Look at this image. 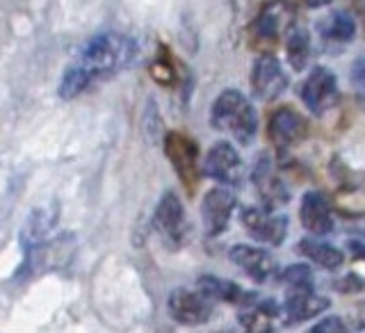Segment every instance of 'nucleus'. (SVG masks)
<instances>
[{
	"mask_svg": "<svg viewBox=\"0 0 365 333\" xmlns=\"http://www.w3.org/2000/svg\"><path fill=\"white\" fill-rule=\"evenodd\" d=\"M285 53H288V62L294 71H304L308 60H311V37H308L306 28L292 26L285 34Z\"/></svg>",
	"mask_w": 365,
	"mask_h": 333,
	"instance_id": "nucleus-20",
	"label": "nucleus"
},
{
	"mask_svg": "<svg viewBox=\"0 0 365 333\" xmlns=\"http://www.w3.org/2000/svg\"><path fill=\"white\" fill-rule=\"evenodd\" d=\"M151 73H153L158 85H163V87H174L176 85V80H178L176 64H174V57H171L169 48H165V46H160V48H158V55H155V60L151 64Z\"/></svg>",
	"mask_w": 365,
	"mask_h": 333,
	"instance_id": "nucleus-23",
	"label": "nucleus"
},
{
	"mask_svg": "<svg viewBox=\"0 0 365 333\" xmlns=\"http://www.w3.org/2000/svg\"><path fill=\"white\" fill-rule=\"evenodd\" d=\"M297 7L290 0H269L251 23V39L260 48H274L294 26Z\"/></svg>",
	"mask_w": 365,
	"mask_h": 333,
	"instance_id": "nucleus-3",
	"label": "nucleus"
},
{
	"mask_svg": "<svg viewBox=\"0 0 365 333\" xmlns=\"http://www.w3.org/2000/svg\"><path fill=\"white\" fill-rule=\"evenodd\" d=\"M345 329H347L345 322L338 317H327V319H322V322L313 324V331H345Z\"/></svg>",
	"mask_w": 365,
	"mask_h": 333,
	"instance_id": "nucleus-28",
	"label": "nucleus"
},
{
	"mask_svg": "<svg viewBox=\"0 0 365 333\" xmlns=\"http://www.w3.org/2000/svg\"><path fill=\"white\" fill-rule=\"evenodd\" d=\"M167 308L171 317L180 324L187 327H199L203 322H208L212 315V299L205 297L199 288L197 290H185L178 288L169 294Z\"/></svg>",
	"mask_w": 365,
	"mask_h": 333,
	"instance_id": "nucleus-6",
	"label": "nucleus"
},
{
	"mask_svg": "<svg viewBox=\"0 0 365 333\" xmlns=\"http://www.w3.org/2000/svg\"><path fill=\"white\" fill-rule=\"evenodd\" d=\"M349 254L356 260H365V242H359V240H351L349 242Z\"/></svg>",
	"mask_w": 365,
	"mask_h": 333,
	"instance_id": "nucleus-29",
	"label": "nucleus"
},
{
	"mask_svg": "<svg viewBox=\"0 0 365 333\" xmlns=\"http://www.w3.org/2000/svg\"><path fill=\"white\" fill-rule=\"evenodd\" d=\"M57 217H60V208H55V205H41V208L32 210V215L21 228V245L26 249V254L32 249L43 247V242L55 228Z\"/></svg>",
	"mask_w": 365,
	"mask_h": 333,
	"instance_id": "nucleus-17",
	"label": "nucleus"
},
{
	"mask_svg": "<svg viewBox=\"0 0 365 333\" xmlns=\"http://www.w3.org/2000/svg\"><path fill=\"white\" fill-rule=\"evenodd\" d=\"M304 3L308 5V7H324V5H331L334 0H304Z\"/></svg>",
	"mask_w": 365,
	"mask_h": 333,
	"instance_id": "nucleus-30",
	"label": "nucleus"
},
{
	"mask_svg": "<svg viewBox=\"0 0 365 333\" xmlns=\"http://www.w3.org/2000/svg\"><path fill=\"white\" fill-rule=\"evenodd\" d=\"M155 228L160 231V235L165 237V242L171 249H178L182 242H185V210H182V203L178 199L176 192H167L158 203L155 210Z\"/></svg>",
	"mask_w": 365,
	"mask_h": 333,
	"instance_id": "nucleus-10",
	"label": "nucleus"
},
{
	"mask_svg": "<svg viewBox=\"0 0 365 333\" xmlns=\"http://www.w3.org/2000/svg\"><path fill=\"white\" fill-rule=\"evenodd\" d=\"M197 288L205 297H210L212 302H228V304H240V306L256 304V294L254 292L240 288V285L233 283V281L217 279V277H212V274H203V277H199Z\"/></svg>",
	"mask_w": 365,
	"mask_h": 333,
	"instance_id": "nucleus-18",
	"label": "nucleus"
},
{
	"mask_svg": "<svg viewBox=\"0 0 365 333\" xmlns=\"http://www.w3.org/2000/svg\"><path fill=\"white\" fill-rule=\"evenodd\" d=\"M297 251L322 270H338L342 262H345V254H342L338 247L322 242V240L304 237L302 242L297 245Z\"/></svg>",
	"mask_w": 365,
	"mask_h": 333,
	"instance_id": "nucleus-19",
	"label": "nucleus"
},
{
	"mask_svg": "<svg viewBox=\"0 0 365 333\" xmlns=\"http://www.w3.org/2000/svg\"><path fill=\"white\" fill-rule=\"evenodd\" d=\"M285 87H288V76H285L277 57H258L254 68H251V89H254V94L260 101H274L283 94Z\"/></svg>",
	"mask_w": 365,
	"mask_h": 333,
	"instance_id": "nucleus-12",
	"label": "nucleus"
},
{
	"mask_svg": "<svg viewBox=\"0 0 365 333\" xmlns=\"http://www.w3.org/2000/svg\"><path fill=\"white\" fill-rule=\"evenodd\" d=\"M135 57H137V46L130 37L119 32H103L91 37L83 46V51H80L73 64L83 68L91 80H96L123 71L125 66H130L135 62Z\"/></svg>",
	"mask_w": 365,
	"mask_h": 333,
	"instance_id": "nucleus-1",
	"label": "nucleus"
},
{
	"mask_svg": "<svg viewBox=\"0 0 365 333\" xmlns=\"http://www.w3.org/2000/svg\"><path fill=\"white\" fill-rule=\"evenodd\" d=\"M165 155L174 167L176 176L180 178L182 185L187 188L192 194L197 190L199 180H201V153H199V144L192 140L187 133L180 130H169L165 135Z\"/></svg>",
	"mask_w": 365,
	"mask_h": 333,
	"instance_id": "nucleus-4",
	"label": "nucleus"
},
{
	"mask_svg": "<svg viewBox=\"0 0 365 333\" xmlns=\"http://www.w3.org/2000/svg\"><path fill=\"white\" fill-rule=\"evenodd\" d=\"M349 80H351L354 94H356V98L365 106V57H359V60L351 64Z\"/></svg>",
	"mask_w": 365,
	"mask_h": 333,
	"instance_id": "nucleus-26",
	"label": "nucleus"
},
{
	"mask_svg": "<svg viewBox=\"0 0 365 333\" xmlns=\"http://www.w3.org/2000/svg\"><path fill=\"white\" fill-rule=\"evenodd\" d=\"M212 128L231 133L240 144H251L258 135V114L251 101L237 89H224L210 110Z\"/></svg>",
	"mask_w": 365,
	"mask_h": 333,
	"instance_id": "nucleus-2",
	"label": "nucleus"
},
{
	"mask_svg": "<svg viewBox=\"0 0 365 333\" xmlns=\"http://www.w3.org/2000/svg\"><path fill=\"white\" fill-rule=\"evenodd\" d=\"M228 258L233 260V265L242 270L247 277L254 281L262 283L272 279L277 274V262H274L272 254L260 247H251V245H235L228 251Z\"/></svg>",
	"mask_w": 365,
	"mask_h": 333,
	"instance_id": "nucleus-14",
	"label": "nucleus"
},
{
	"mask_svg": "<svg viewBox=\"0 0 365 333\" xmlns=\"http://www.w3.org/2000/svg\"><path fill=\"white\" fill-rule=\"evenodd\" d=\"M322 37L327 41H338V43H347L354 39L356 34V23L347 14V11H334L329 19L322 21Z\"/></svg>",
	"mask_w": 365,
	"mask_h": 333,
	"instance_id": "nucleus-21",
	"label": "nucleus"
},
{
	"mask_svg": "<svg viewBox=\"0 0 365 333\" xmlns=\"http://www.w3.org/2000/svg\"><path fill=\"white\" fill-rule=\"evenodd\" d=\"M91 85V78L80 68L78 64H71L64 71V78H62V83H60V96L64 101L68 98H76L80 96L83 91Z\"/></svg>",
	"mask_w": 365,
	"mask_h": 333,
	"instance_id": "nucleus-24",
	"label": "nucleus"
},
{
	"mask_svg": "<svg viewBox=\"0 0 365 333\" xmlns=\"http://www.w3.org/2000/svg\"><path fill=\"white\" fill-rule=\"evenodd\" d=\"M329 306L331 302L327 297H319L313 292V285H292L283 304L285 324H302L306 319L324 313Z\"/></svg>",
	"mask_w": 365,
	"mask_h": 333,
	"instance_id": "nucleus-11",
	"label": "nucleus"
},
{
	"mask_svg": "<svg viewBox=\"0 0 365 333\" xmlns=\"http://www.w3.org/2000/svg\"><path fill=\"white\" fill-rule=\"evenodd\" d=\"M359 313H361V315H359L361 319H359V324H356V327H359V329H363V327H365V304L361 306V311H359Z\"/></svg>",
	"mask_w": 365,
	"mask_h": 333,
	"instance_id": "nucleus-32",
	"label": "nucleus"
},
{
	"mask_svg": "<svg viewBox=\"0 0 365 333\" xmlns=\"http://www.w3.org/2000/svg\"><path fill=\"white\" fill-rule=\"evenodd\" d=\"M299 222L313 235H327L334 231V215H331V205L324 194L319 192L304 194L299 205Z\"/></svg>",
	"mask_w": 365,
	"mask_h": 333,
	"instance_id": "nucleus-15",
	"label": "nucleus"
},
{
	"mask_svg": "<svg viewBox=\"0 0 365 333\" xmlns=\"http://www.w3.org/2000/svg\"><path fill=\"white\" fill-rule=\"evenodd\" d=\"M304 106L313 114H324L338 103V80L327 66H315L299 89Z\"/></svg>",
	"mask_w": 365,
	"mask_h": 333,
	"instance_id": "nucleus-5",
	"label": "nucleus"
},
{
	"mask_svg": "<svg viewBox=\"0 0 365 333\" xmlns=\"http://www.w3.org/2000/svg\"><path fill=\"white\" fill-rule=\"evenodd\" d=\"M354 7H356V11H359V16L365 21V0H354Z\"/></svg>",
	"mask_w": 365,
	"mask_h": 333,
	"instance_id": "nucleus-31",
	"label": "nucleus"
},
{
	"mask_svg": "<svg viewBox=\"0 0 365 333\" xmlns=\"http://www.w3.org/2000/svg\"><path fill=\"white\" fill-rule=\"evenodd\" d=\"M203 174L222 185H237L242 178V158L231 142H215L203 160Z\"/></svg>",
	"mask_w": 365,
	"mask_h": 333,
	"instance_id": "nucleus-7",
	"label": "nucleus"
},
{
	"mask_svg": "<svg viewBox=\"0 0 365 333\" xmlns=\"http://www.w3.org/2000/svg\"><path fill=\"white\" fill-rule=\"evenodd\" d=\"M279 315V306L274 302H262L254 311L237 315V322L247 331H269L274 327V317Z\"/></svg>",
	"mask_w": 365,
	"mask_h": 333,
	"instance_id": "nucleus-22",
	"label": "nucleus"
},
{
	"mask_svg": "<svg viewBox=\"0 0 365 333\" xmlns=\"http://www.w3.org/2000/svg\"><path fill=\"white\" fill-rule=\"evenodd\" d=\"M336 288L340 292H361L365 288V281L361 277H356V274H347V277L336 281Z\"/></svg>",
	"mask_w": 365,
	"mask_h": 333,
	"instance_id": "nucleus-27",
	"label": "nucleus"
},
{
	"mask_svg": "<svg viewBox=\"0 0 365 333\" xmlns=\"http://www.w3.org/2000/svg\"><path fill=\"white\" fill-rule=\"evenodd\" d=\"M245 231L256 240V242L281 247L285 235H288V220L285 217L272 215L267 208H245L242 210Z\"/></svg>",
	"mask_w": 365,
	"mask_h": 333,
	"instance_id": "nucleus-9",
	"label": "nucleus"
},
{
	"mask_svg": "<svg viewBox=\"0 0 365 333\" xmlns=\"http://www.w3.org/2000/svg\"><path fill=\"white\" fill-rule=\"evenodd\" d=\"M308 133V121L304 114L292 108H279L269 117V140L277 148H288L297 142H302Z\"/></svg>",
	"mask_w": 365,
	"mask_h": 333,
	"instance_id": "nucleus-13",
	"label": "nucleus"
},
{
	"mask_svg": "<svg viewBox=\"0 0 365 333\" xmlns=\"http://www.w3.org/2000/svg\"><path fill=\"white\" fill-rule=\"evenodd\" d=\"M231 185H220L212 188L210 192H205L203 205H201V222L203 231L208 237H217L226 231L231 215L235 210V194L228 190Z\"/></svg>",
	"mask_w": 365,
	"mask_h": 333,
	"instance_id": "nucleus-8",
	"label": "nucleus"
},
{
	"mask_svg": "<svg viewBox=\"0 0 365 333\" xmlns=\"http://www.w3.org/2000/svg\"><path fill=\"white\" fill-rule=\"evenodd\" d=\"M254 183L258 190V197L262 201V208L274 210L277 205H283L288 201V190L274 174V167L267 155H260L254 165Z\"/></svg>",
	"mask_w": 365,
	"mask_h": 333,
	"instance_id": "nucleus-16",
	"label": "nucleus"
},
{
	"mask_svg": "<svg viewBox=\"0 0 365 333\" xmlns=\"http://www.w3.org/2000/svg\"><path fill=\"white\" fill-rule=\"evenodd\" d=\"M281 281L292 288V285H313V272L308 265H290L288 270H283Z\"/></svg>",
	"mask_w": 365,
	"mask_h": 333,
	"instance_id": "nucleus-25",
	"label": "nucleus"
}]
</instances>
